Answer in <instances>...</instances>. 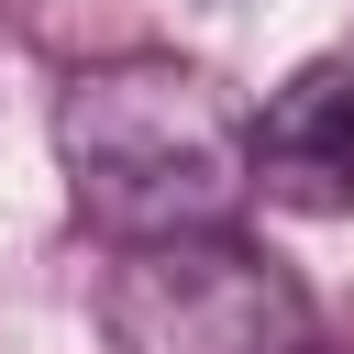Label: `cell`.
I'll return each mask as SVG.
<instances>
[{
  "instance_id": "3",
  "label": "cell",
  "mask_w": 354,
  "mask_h": 354,
  "mask_svg": "<svg viewBox=\"0 0 354 354\" xmlns=\"http://www.w3.org/2000/svg\"><path fill=\"white\" fill-rule=\"evenodd\" d=\"M243 188L277 210H310V221L354 210V66L343 55L266 88V111L243 122Z\"/></svg>"
},
{
  "instance_id": "1",
  "label": "cell",
  "mask_w": 354,
  "mask_h": 354,
  "mask_svg": "<svg viewBox=\"0 0 354 354\" xmlns=\"http://www.w3.org/2000/svg\"><path fill=\"white\" fill-rule=\"evenodd\" d=\"M55 166L88 232L133 243H188L232 232L243 188V111L210 66L188 55H100L55 100Z\"/></svg>"
},
{
  "instance_id": "2",
  "label": "cell",
  "mask_w": 354,
  "mask_h": 354,
  "mask_svg": "<svg viewBox=\"0 0 354 354\" xmlns=\"http://www.w3.org/2000/svg\"><path fill=\"white\" fill-rule=\"evenodd\" d=\"M100 332L111 354H310V288L254 254L243 232H188V243H133L100 277Z\"/></svg>"
}]
</instances>
